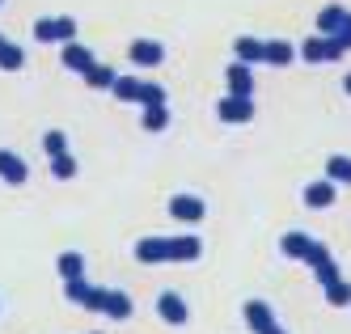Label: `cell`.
Masks as SVG:
<instances>
[{
  "instance_id": "e0dca14e",
  "label": "cell",
  "mask_w": 351,
  "mask_h": 334,
  "mask_svg": "<svg viewBox=\"0 0 351 334\" xmlns=\"http://www.w3.org/2000/svg\"><path fill=\"white\" fill-rule=\"evenodd\" d=\"M21 68H26V51L0 34V72H21Z\"/></svg>"
},
{
  "instance_id": "44dd1931",
  "label": "cell",
  "mask_w": 351,
  "mask_h": 334,
  "mask_svg": "<svg viewBox=\"0 0 351 334\" xmlns=\"http://www.w3.org/2000/svg\"><path fill=\"white\" fill-rule=\"evenodd\" d=\"M343 17H347L343 5H326V9L317 13V34H335L339 25H343Z\"/></svg>"
},
{
  "instance_id": "4fadbf2b",
  "label": "cell",
  "mask_w": 351,
  "mask_h": 334,
  "mask_svg": "<svg viewBox=\"0 0 351 334\" xmlns=\"http://www.w3.org/2000/svg\"><path fill=\"white\" fill-rule=\"evenodd\" d=\"M245 326L254 330V334H263L267 326H275V309L267 300H245Z\"/></svg>"
},
{
  "instance_id": "7a4b0ae2",
  "label": "cell",
  "mask_w": 351,
  "mask_h": 334,
  "mask_svg": "<svg viewBox=\"0 0 351 334\" xmlns=\"http://www.w3.org/2000/svg\"><path fill=\"white\" fill-rule=\"evenodd\" d=\"M216 119H220V123H250V119H254V97L224 93V97L216 102Z\"/></svg>"
},
{
  "instance_id": "836d02e7",
  "label": "cell",
  "mask_w": 351,
  "mask_h": 334,
  "mask_svg": "<svg viewBox=\"0 0 351 334\" xmlns=\"http://www.w3.org/2000/svg\"><path fill=\"white\" fill-rule=\"evenodd\" d=\"M0 5H5V0H0Z\"/></svg>"
},
{
  "instance_id": "ba28073f",
  "label": "cell",
  "mask_w": 351,
  "mask_h": 334,
  "mask_svg": "<svg viewBox=\"0 0 351 334\" xmlns=\"http://www.w3.org/2000/svg\"><path fill=\"white\" fill-rule=\"evenodd\" d=\"M296 60V47L288 43V38H263V64H271V68H288Z\"/></svg>"
},
{
  "instance_id": "3957f363",
  "label": "cell",
  "mask_w": 351,
  "mask_h": 334,
  "mask_svg": "<svg viewBox=\"0 0 351 334\" xmlns=\"http://www.w3.org/2000/svg\"><path fill=\"white\" fill-rule=\"evenodd\" d=\"M169 216L173 220H186V224H199L208 216V203L199 199V195H173L169 199Z\"/></svg>"
},
{
  "instance_id": "9a60e30c",
  "label": "cell",
  "mask_w": 351,
  "mask_h": 334,
  "mask_svg": "<svg viewBox=\"0 0 351 334\" xmlns=\"http://www.w3.org/2000/svg\"><path fill=\"white\" fill-rule=\"evenodd\" d=\"M233 56L241 60V64H263V38H254V34H241V38H233Z\"/></svg>"
},
{
  "instance_id": "7402d4cb",
  "label": "cell",
  "mask_w": 351,
  "mask_h": 334,
  "mask_svg": "<svg viewBox=\"0 0 351 334\" xmlns=\"http://www.w3.org/2000/svg\"><path fill=\"white\" fill-rule=\"evenodd\" d=\"M296 56L305 60V64H326V34H313V38H305Z\"/></svg>"
},
{
  "instance_id": "277c9868",
  "label": "cell",
  "mask_w": 351,
  "mask_h": 334,
  "mask_svg": "<svg viewBox=\"0 0 351 334\" xmlns=\"http://www.w3.org/2000/svg\"><path fill=\"white\" fill-rule=\"evenodd\" d=\"M335 199H339V187L330 182V178H317V182L305 187V208H313V212L335 208Z\"/></svg>"
},
{
  "instance_id": "cb8c5ba5",
  "label": "cell",
  "mask_w": 351,
  "mask_h": 334,
  "mask_svg": "<svg viewBox=\"0 0 351 334\" xmlns=\"http://www.w3.org/2000/svg\"><path fill=\"white\" fill-rule=\"evenodd\" d=\"M309 246H313V237H309V233H284V241H280V250L288 254V259H305Z\"/></svg>"
},
{
  "instance_id": "6da1fadb",
  "label": "cell",
  "mask_w": 351,
  "mask_h": 334,
  "mask_svg": "<svg viewBox=\"0 0 351 334\" xmlns=\"http://www.w3.org/2000/svg\"><path fill=\"white\" fill-rule=\"evenodd\" d=\"M77 38V21L72 17H38L34 21V43H72Z\"/></svg>"
},
{
  "instance_id": "f1b7e54d",
  "label": "cell",
  "mask_w": 351,
  "mask_h": 334,
  "mask_svg": "<svg viewBox=\"0 0 351 334\" xmlns=\"http://www.w3.org/2000/svg\"><path fill=\"white\" fill-rule=\"evenodd\" d=\"M326 300H330V305H351V284H347V279L326 284Z\"/></svg>"
},
{
  "instance_id": "d4e9b609",
  "label": "cell",
  "mask_w": 351,
  "mask_h": 334,
  "mask_svg": "<svg viewBox=\"0 0 351 334\" xmlns=\"http://www.w3.org/2000/svg\"><path fill=\"white\" fill-rule=\"evenodd\" d=\"M165 102H169V93L157 81H140V102L136 106H165Z\"/></svg>"
},
{
  "instance_id": "4316f807",
  "label": "cell",
  "mask_w": 351,
  "mask_h": 334,
  "mask_svg": "<svg viewBox=\"0 0 351 334\" xmlns=\"http://www.w3.org/2000/svg\"><path fill=\"white\" fill-rule=\"evenodd\" d=\"M43 152H47V157H60V152H68V136L60 132V127H51V132L43 136Z\"/></svg>"
},
{
  "instance_id": "7c38bea8",
  "label": "cell",
  "mask_w": 351,
  "mask_h": 334,
  "mask_svg": "<svg viewBox=\"0 0 351 334\" xmlns=\"http://www.w3.org/2000/svg\"><path fill=\"white\" fill-rule=\"evenodd\" d=\"M136 263H169V237H144L136 241Z\"/></svg>"
},
{
  "instance_id": "1f68e13d",
  "label": "cell",
  "mask_w": 351,
  "mask_h": 334,
  "mask_svg": "<svg viewBox=\"0 0 351 334\" xmlns=\"http://www.w3.org/2000/svg\"><path fill=\"white\" fill-rule=\"evenodd\" d=\"M263 334H288V330H280V326H267V330H263Z\"/></svg>"
},
{
  "instance_id": "603a6c76",
  "label": "cell",
  "mask_w": 351,
  "mask_h": 334,
  "mask_svg": "<svg viewBox=\"0 0 351 334\" xmlns=\"http://www.w3.org/2000/svg\"><path fill=\"white\" fill-rule=\"evenodd\" d=\"M140 127H144V132H165V127H169V106H144Z\"/></svg>"
},
{
  "instance_id": "5b68a950",
  "label": "cell",
  "mask_w": 351,
  "mask_h": 334,
  "mask_svg": "<svg viewBox=\"0 0 351 334\" xmlns=\"http://www.w3.org/2000/svg\"><path fill=\"white\" fill-rule=\"evenodd\" d=\"M128 56H132L136 68H157V64L165 60V47H161L157 38H136V43L128 47Z\"/></svg>"
},
{
  "instance_id": "ac0fdd59",
  "label": "cell",
  "mask_w": 351,
  "mask_h": 334,
  "mask_svg": "<svg viewBox=\"0 0 351 334\" xmlns=\"http://www.w3.org/2000/svg\"><path fill=\"white\" fill-rule=\"evenodd\" d=\"M114 76H119V72H114L110 64H97V60H93V64L85 68V85H89V89H110Z\"/></svg>"
},
{
  "instance_id": "4dcf8cb0",
  "label": "cell",
  "mask_w": 351,
  "mask_h": 334,
  "mask_svg": "<svg viewBox=\"0 0 351 334\" xmlns=\"http://www.w3.org/2000/svg\"><path fill=\"white\" fill-rule=\"evenodd\" d=\"M326 38H335L343 51H351V9H347V17H343V25H339V30H335V34H326Z\"/></svg>"
},
{
  "instance_id": "2e32d148",
  "label": "cell",
  "mask_w": 351,
  "mask_h": 334,
  "mask_svg": "<svg viewBox=\"0 0 351 334\" xmlns=\"http://www.w3.org/2000/svg\"><path fill=\"white\" fill-rule=\"evenodd\" d=\"M110 93H114L119 102H128V106H136V102H140V76L119 72V76H114V85H110Z\"/></svg>"
},
{
  "instance_id": "83f0119b",
  "label": "cell",
  "mask_w": 351,
  "mask_h": 334,
  "mask_svg": "<svg viewBox=\"0 0 351 334\" xmlns=\"http://www.w3.org/2000/svg\"><path fill=\"white\" fill-rule=\"evenodd\" d=\"M313 275H317V284L326 288V284H335V279H343V271L335 267V259H322V263H313Z\"/></svg>"
},
{
  "instance_id": "d6986e66",
  "label": "cell",
  "mask_w": 351,
  "mask_h": 334,
  "mask_svg": "<svg viewBox=\"0 0 351 334\" xmlns=\"http://www.w3.org/2000/svg\"><path fill=\"white\" fill-rule=\"evenodd\" d=\"M56 271H60L64 279H81V275H85V254H77V250H64L60 259H56Z\"/></svg>"
},
{
  "instance_id": "52a82bcc",
  "label": "cell",
  "mask_w": 351,
  "mask_h": 334,
  "mask_svg": "<svg viewBox=\"0 0 351 334\" xmlns=\"http://www.w3.org/2000/svg\"><path fill=\"white\" fill-rule=\"evenodd\" d=\"M157 313H161V322H169V326H186V318H191L186 300H182L178 292H161V296H157Z\"/></svg>"
},
{
  "instance_id": "f546056e",
  "label": "cell",
  "mask_w": 351,
  "mask_h": 334,
  "mask_svg": "<svg viewBox=\"0 0 351 334\" xmlns=\"http://www.w3.org/2000/svg\"><path fill=\"white\" fill-rule=\"evenodd\" d=\"M64 296L72 300V305H81L85 296H89V279L81 275V279H64Z\"/></svg>"
},
{
  "instance_id": "5bb4252c",
  "label": "cell",
  "mask_w": 351,
  "mask_h": 334,
  "mask_svg": "<svg viewBox=\"0 0 351 334\" xmlns=\"http://www.w3.org/2000/svg\"><path fill=\"white\" fill-rule=\"evenodd\" d=\"M199 254H204L199 237H169V263H195Z\"/></svg>"
},
{
  "instance_id": "9c48e42d",
  "label": "cell",
  "mask_w": 351,
  "mask_h": 334,
  "mask_svg": "<svg viewBox=\"0 0 351 334\" xmlns=\"http://www.w3.org/2000/svg\"><path fill=\"white\" fill-rule=\"evenodd\" d=\"M97 313H106L110 322H128L132 318V296L119 292V288H106L102 292V309H97Z\"/></svg>"
},
{
  "instance_id": "484cf974",
  "label": "cell",
  "mask_w": 351,
  "mask_h": 334,
  "mask_svg": "<svg viewBox=\"0 0 351 334\" xmlns=\"http://www.w3.org/2000/svg\"><path fill=\"white\" fill-rule=\"evenodd\" d=\"M51 174L60 178V182L77 178V157H72V152H60V157H51Z\"/></svg>"
},
{
  "instance_id": "ffe728a7",
  "label": "cell",
  "mask_w": 351,
  "mask_h": 334,
  "mask_svg": "<svg viewBox=\"0 0 351 334\" xmlns=\"http://www.w3.org/2000/svg\"><path fill=\"white\" fill-rule=\"evenodd\" d=\"M326 178H330L335 187H351V157H343V152H335V157L326 161Z\"/></svg>"
},
{
  "instance_id": "8992f818",
  "label": "cell",
  "mask_w": 351,
  "mask_h": 334,
  "mask_svg": "<svg viewBox=\"0 0 351 334\" xmlns=\"http://www.w3.org/2000/svg\"><path fill=\"white\" fill-rule=\"evenodd\" d=\"M224 85H229V93H241V97H254V72H250V64L233 60L229 68H224Z\"/></svg>"
},
{
  "instance_id": "30bf717a",
  "label": "cell",
  "mask_w": 351,
  "mask_h": 334,
  "mask_svg": "<svg viewBox=\"0 0 351 334\" xmlns=\"http://www.w3.org/2000/svg\"><path fill=\"white\" fill-rule=\"evenodd\" d=\"M30 178V169H26V161L17 157V152H9V148H0V182H9V187H21Z\"/></svg>"
},
{
  "instance_id": "d6a6232c",
  "label": "cell",
  "mask_w": 351,
  "mask_h": 334,
  "mask_svg": "<svg viewBox=\"0 0 351 334\" xmlns=\"http://www.w3.org/2000/svg\"><path fill=\"white\" fill-rule=\"evenodd\" d=\"M343 89H347V93H351V72H347V76H343Z\"/></svg>"
},
{
  "instance_id": "8fae6325",
  "label": "cell",
  "mask_w": 351,
  "mask_h": 334,
  "mask_svg": "<svg viewBox=\"0 0 351 334\" xmlns=\"http://www.w3.org/2000/svg\"><path fill=\"white\" fill-rule=\"evenodd\" d=\"M60 64H64L68 72H81V76H85V68L93 64V51H89L85 43L72 38V43H64V51H60Z\"/></svg>"
}]
</instances>
